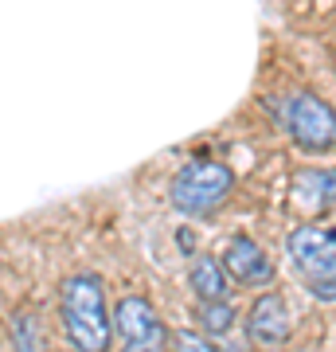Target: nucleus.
I'll return each mask as SVG.
<instances>
[{
	"mask_svg": "<svg viewBox=\"0 0 336 352\" xmlns=\"http://www.w3.org/2000/svg\"><path fill=\"white\" fill-rule=\"evenodd\" d=\"M59 317L75 352H110L113 344V309L98 274L78 270L59 289Z\"/></svg>",
	"mask_w": 336,
	"mask_h": 352,
	"instance_id": "nucleus-1",
	"label": "nucleus"
},
{
	"mask_svg": "<svg viewBox=\"0 0 336 352\" xmlns=\"http://www.w3.org/2000/svg\"><path fill=\"white\" fill-rule=\"evenodd\" d=\"M235 188V173L223 161H192L172 176V208L180 215H212Z\"/></svg>",
	"mask_w": 336,
	"mask_h": 352,
	"instance_id": "nucleus-2",
	"label": "nucleus"
},
{
	"mask_svg": "<svg viewBox=\"0 0 336 352\" xmlns=\"http://www.w3.org/2000/svg\"><path fill=\"white\" fill-rule=\"evenodd\" d=\"M282 126L301 149L321 153L336 141V110L317 94H289L282 106Z\"/></svg>",
	"mask_w": 336,
	"mask_h": 352,
	"instance_id": "nucleus-3",
	"label": "nucleus"
},
{
	"mask_svg": "<svg viewBox=\"0 0 336 352\" xmlns=\"http://www.w3.org/2000/svg\"><path fill=\"white\" fill-rule=\"evenodd\" d=\"M113 333L125 352H168V329L145 298H122L113 305Z\"/></svg>",
	"mask_w": 336,
	"mask_h": 352,
	"instance_id": "nucleus-4",
	"label": "nucleus"
},
{
	"mask_svg": "<svg viewBox=\"0 0 336 352\" xmlns=\"http://www.w3.org/2000/svg\"><path fill=\"white\" fill-rule=\"evenodd\" d=\"M286 251L305 282L336 278V227H317V223L298 227V231H289Z\"/></svg>",
	"mask_w": 336,
	"mask_h": 352,
	"instance_id": "nucleus-5",
	"label": "nucleus"
},
{
	"mask_svg": "<svg viewBox=\"0 0 336 352\" xmlns=\"http://www.w3.org/2000/svg\"><path fill=\"white\" fill-rule=\"evenodd\" d=\"M219 263H223L227 278L238 282V286H270V282H274V263H270V254L262 251L250 235H235V239L227 243V251H223Z\"/></svg>",
	"mask_w": 336,
	"mask_h": 352,
	"instance_id": "nucleus-6",
	"label": "nucleus"
},
{
	"mask_svg": "<svg viewBox=\"0 0 336 352\" xmlns=\"http://www.w3.org/2000/svg\"><path fill=\"white\" fill-rule=\"evenodd\" d=\"M247 337L262 349H278L289 337V309L282 294H262L258 302L250 305L247 317Z\"/></svg>",
	"mask_w": 336,
	"mask_h": 352,
	"instance_id": "nucleus-7",
	"label": "nucleus"
},
{
	"mask_svg": "<svg viewBox=\"0 0 336 352\" xmlns=\"http://www.w3.org/2000/svg\"><path fill=\"white\" fill-rule=\"evenodd\" d=\"M188 282H192V289H196L199 302H227V270L219 258H196L192 263V270H188Z\"/></svg>",
	"mask_w": 336,
	"mask_h": 352,
	"instance_id": "nucleus-8",
	"label": "nucleus"
},
{
	"mask_svg": "<svg viewBox=\"0 0 336 352\" xmlns=\"http://www.w3.org/2000/svg\"><path fill=\"white\" fill-rule=\"evenodd\" d=\"M199 325L212 337H223L235 325V305L231 302H199Z\"/></svg>",
	"mask_w": 336,
	"mask_h": 352,
	"instance_id": "nucleus-9",
	"label": "nucleus"
},
{
	"mask_svg": "<svg viewBox=\"0 0 336 352\" xmlns=\"http://www.w3.org/2000/svg\"><path fill=\"white\" fill-rule=\"evenodd\" d=\"M298 188H309V204L324 208V204L336 200V173L333 168H324V173H301Z\"/></svg>",
	"mask_w": 336,
	"mask_h": 352,
	"instance_id": "nucleus-10",
	"label": "nucleus"
},
{
	"mask_svg": "<svg viewBox=\"0 0 336 352\" xmlns=\"http://www.w3.org/2000/svg\"><path fill=\"white\" fill-rule=\"evenodd\" d=\"M12 340H16V352H43L39 317L36 314H16L12 317Z\"/></svg>",
	"mask_w": 336,
	"mask_h": 352,
	"instance_id": "nucleus-11",
	"label": "nucleus"
},
{
	"mask_svg": "<svg viewBox=\"0 0 336 352\" xmlns=\"http://www.w3.org/2000/svg\"><path fill=\"white\" fill-rule=\"evenodd\" d=\"M172 349H176V352H215L212 344L199 337V333H192V329H188V333H176V344H172Z\"/></svg>",
	"mask_w": 336,
	"mask_h": 352,
	"instance_id": "nucleus-12",
	"label": "nucleus"
},
{
	"mask_svg": "<svg viewBox=\"0 0 336 352\" xmlns=\"http://www.w3.org/2000/svg\"><path fill=\"white\" fill-rule=\"evenodd\" d=\"M305 286H309V294L317 298V302L336 305V278H321V282H305Z\"/></svg>",
	"mask_w": 336,
	"mask_h": 352,
	"instance_id": "nucleus-13",
	"label": "nucleus"
}]
</instances>
